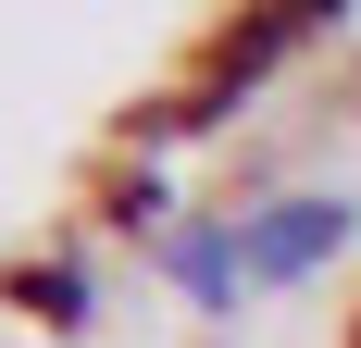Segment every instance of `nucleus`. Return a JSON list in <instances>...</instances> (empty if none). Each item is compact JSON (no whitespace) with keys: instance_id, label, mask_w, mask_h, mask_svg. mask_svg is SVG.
I'll list each match as a JSON object with an SVG mask.
<instances>
[{"instance_id":"f257e3e1","label":"nucleus","mask_w":361,"mask_h":348,"mask_svg":"<svg viewBox=\"0 0 361 348\" xmlns=\"http://www.w3.org/2000/svg\"><path fill=\"white\" fill-rule=\"evenodd\" d=\"M237 237H250V286H312L336 249L361 237V211L336 199V187H299V199H262Z\"/></svg>"},{"instance_id":"f03ea898","label":"nucleus","mask_w":361,"mask_h":348,"mask_svg":"<svg viewBox=\"0 0 361 348\" xmlns=\"http://www.w3.org/2000/svg\"><path fill=\"white\" fill-rule=\"evenodd\" d=\"M162 274H175L187 311H237V299H250V237H237V224H175V237H162Z\"/></svg>"},{"instance_id":"7ed1b4c3","label":"nucleus","mask_w":361,"mask_h":348,"mask_svg":"<svg viewBox=\"0 0 361 348\" xmlns=\"http://www.w3.org/2000/svg\"><path fill=\"white\" fill-rule=\"evenodd\" d=\"M13 299H25V311H50V323H87V299H100V286H87V261H25V274H13Z\"/></svg>"}]
</instances>
